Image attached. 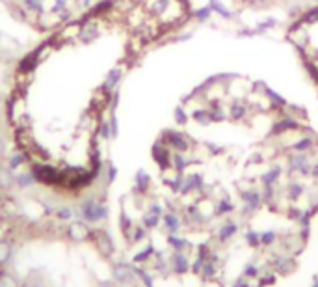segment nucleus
I'll return each mask as SVG.
<instances>
[{"label": "nucleus", "mask_w": 318, "mask_h": 287, "mask_svg": "<svg viewBox=\"0 0 318 287\" xmlns=\"http://www.w3.org/2000/svg\"><path fill=\"white\" fill-rule=\"evenodd\" d=\"M286 39L292 43L298 51H303V49L309 45L311 38H309L307 24L301 21V17H300L296 22H292V24L288 26V30H286Z\"/></svg>", "instance_id": "nucleus-1"}, {"label": "nucleus", "mask_w": 318, "mask_h": 287, "mask_svg": "<svg viewBox=\"0 0 318 287\" xmlns=\"http://www.w3.org/2000/svg\"><path fill=\"white\" fill-rule=\"evenodd\" d=\"M160 140H162L166 146H170L171 149H175V151H180V153H186V151H190V149H192L190 138H188L184 133L173 131V129H166V131L162 133Z\"/></svg>", "instance_id": "nucleus-2"}, {"label": "nucleus", "mask_w": 318, "mask_h": 287, "mask_svg": "<svg viewBox=\"0 0 318 287\" xmlns=\"http://www.w3.org/2000/svg\"><path fill=\"white\" fill-rule=\"evenodd\" d=\"M67 235H69V239H71L73 243H84V241L89 239L91 230H89L88 224L82 222V220H74V222L69 224V228H67Z\"/></svg>", "instance_id": "nucleus-3"}, {"label": "nucleus", "mask_w": 318, "mask_h": 287, "mask_svg": "<svg viewBox=\"0 0 318 287\" xmlns=\"http://www.w3.org/2000/svg\"><path fill=\"white\" fill-rule=\"evenodd\" d=\"M106 214H108V211H106L105 205H99L93 200H89V202H86L82 205V216L88 222H97L101 218H106Z\"/></svg>", "instance_id": "nucleus-4"}, {"label": "nucleus", "mask_w": 318, "mask_h": 287, "mask_svg": "<svg viewBox=\"0 0 318 287\" xmlns=\"http://www.w3.org/2000/svg\"><path fill=\"white\" fill-rule=\"evenodd\" d=\"M93 241H95L97 248H99V252L105 255V257H110V255L114 254V241L110 239V235L103 231V230H95L93 231Z\"/></svg>", "instance_id": "nucleus-5"}, {"label": "nucleus", "mask_w": 318, "mask_h": 287, "mask_svg": "<svg viewBox=\"0 0 318 287\" xmlns=\"http://www.w3.org/2000/svg\"><path fill=\"white\" fill-rule=\"evenodd\" d=\"M153 159L157 160V164H159L162 170H166V168H170L171 166V153L168 146L159 140L155 146H153Z\"/></svg>", "instance_id": "nucleus-6"}, {"label": "nucleus", "mask_w": 318, "mask_h": 287, "mask_svg": "<svg viewBox=\"0 0 318 287\" xmlns=\"http://www.w3.org/2000/svg\"><path fill=\"white\" fill-rule=\"evenodd\" d=\"M300 127H301V125H300L298 119H294V117H290V116H283L281 119H277L276 123L272 125V134H274V136H279V134H285L288 131H298Z\"/></svg>", "instance_id": "nucleus-7"}, {"label": "nucleus", "mask_w": 318, "mask_h": 287, "mask_svg": "<svg viewBox=\"0 0 318 287\" xmlns=\"http://www.w3.org/2000/svg\"><path fill=\"white\" fill-rule=\"evenodd\" d=\"M249 114V107L246 105V103H242L240 99H233L231 103H229V110H227V116L231 117L233 121H244L246 116Z\"/></svg>", "instance_id": "nucleus-8"}, {"label": "nucleus", "mask_w": 318, "mask_h": 287, "mask_svg": "<svg viewBox=\"0 0 318 287\" xmlns=\"http://www.w3.org/2000/svg\"><path fill=\"white\" fill-rule=\"evenodd\" d=\"M101 36V30H99V24L95 21H88L80 26L78 30V39L82 43H91L95 41L97 38Z\"/></svg>", "instance_id": "nucleus-9"}, {"label": "nucleus", "mask_w": 318, "mask_h": 287, "mask_svg": "<svg viewBox=\"0 0 318 287\" xmlns=\"http://www.w3.org/2000/svg\"><path fill=\"white\" fill-rule=\"evenodd\" d=\"M288 170L300 172V173H303V175L311 173V166H309L305 153H298L294 157H290V159H288Z\"/></svg>", "instance_id": "nucleus-10"}, {"label": "nucleus", "mask_w": 318, "mask_h": 287, "mask_svg": "<svg viewBox=\"0 0 318 287\" xmlns=\"http://www.w3.org/2000/svg\"><path fill=\"white\" fill-rule=\"evenodd\" d=\"M209 112H211L212 123H222V121L227 119V112H225V108L222 105V99H212Z\"/></svg>", "instance_id": "nucleus-11"}, {"label": "nucleus", "mask_w": 318, "mask_h": 287, "mask_svg": "<svg viewBox=\"0 0 318 287\" xmlns=\"http://www.w3.org/2000/svg\"><path fill=\"white\" fill-rule=\"evenodd\" d=\"M114 278L119 284H128L134 278V270L127 263H117V265H114Z\"/></svg>", "instance_id": "nucleus-12"}, {"label": "nucleus", "mask_w": 318, "mask_h": 287, "mask_svg": "<svg viewBox=\"0 0 318 287\" xmlns=\"http://www.w3.org/2000/svg\"><path fill=\"white\" fill-rule=\"evenodd\" d=\"M121 75H123V71H121L119 67H114L110 73L106 75V80H105V84H103V92H105V94H110V92L116 90V86L119 84V80H121Z\"/></svg>", "instance_id": "nucleus-13"}, {"label": "nucleus", "mask_w": 318, "mask_h": 287, "mask_svg": "<svg viewBox=\"0 0 318 287\" xmlns=\"http://www.w3.org/2000/svg\"><path fill=\"white\" fill-rule=\"evenodd\" d=\"M242 200L246 203V211L249 213V211H255L261 202H263V198H261V194L257 191H244L242 192Z\"/></svg>", "instance_id": "nucleus-14"}, {"label": "nucleus", "mask_w": 318, "mask_h": 287, "mask_svg": "<svg viewBox=\"0 0 318 287\" xmlns=\"http://www.w3.org/2000/svg\"><path fill=\"white\" fill-rule=\"evenodd\" d=\"M209 6H211V10L214 11V13H218L223 19H234V17H236L233 11L223 4L222 0H209Z\"/></svg>", "instance_id": "nucleus-15"}, {"label": "nucleus", "mask_w": 318, "mask_h": 287, "mask_svg": "<svg viewBox=\"0 0 318 287\" xmlns=\"http://www.w3.org/2000/svg\"><path fill=\"white\" fill-rule=\"evenodd\" d=\"M265 96L270 99V103H272V107H274V108H279V110H283V108L288 105L285 97H281L279 94H277V92H274V90H272V88H268V86H266V90H265Z\"/></svg>", "instance_id": "nucleus-16"}, {"label": "nucleus", "mask_w": 318, "mask_h": 287, "mask_svg": "<svg viewBox=\"0 0 318 287\" xmlns=\"http://www.w3.org/2000/svg\"><path fill=\"white\" fill-rule=\"evenodd\" d=\"M290 148L294 149L296 153H307V151H311V149L315 148V140L311 138V136H303V138L296 140Z\"/></svg>", "instance_id": "nucleus-17"}, {"label": "nucleus", "mask_w": 318, "mask_h": 287, "mask_svg": "<svg viewBox=\"0 0 318 287\" xmlns=\"http://www.w3.org/2000/svg\"><path fill=\"white\" fill-rule=\"evenodd\" d=\"M192 117H194V121H197V123L203 125V127H207V125H211L212 123L209 108H195L194 114H192Z\"/></svg>", "instance_id": "nucleus-18"}, {"label": "nucleus", "mask_w": 318, "mask_h": 287, "mask_svg": "<svg viewBox=\"0 0 318 287\" xmlns=\"http://www.w3.org/2000/svg\"><path fill=\"white\" fill-rule=\"evenodd\" d=\"M285 114L290 117H294V119H298V121H301V119H307V110L301 107H296V105H286L285 108Z\"/></svg>", "instance_id": "nucleus-19"}, {"label": "nucleus", "mask_w": 318, "mask_h": 287, "mask_svg": "<svg viewBox=\"0 0 318 287\" xmlns=\"http://www.w3.org/2000/svg\"><path fill=\"white\" fill-rule=\"evenodd\" d=\"M188 164H190V162H188V159H186V157H184L180 151H177L175 155H171V166L175 168V172H177V173H182V172H184V168H186Z\"/></svg>", "instance_id": "nucleus-20"}, {"label": "nucleus", "mask_w": 318, "mask_h": 287, "mask_svg": "<svg viewBox=\"0 0 318 287\" xmlns=\"http://www.w3.org/2000/svg\"><path fill=\"white\" fill-rule=\"evenodd\" d=\"M21 4L26 13L32 11V13L43 15V0H21Z\"/></svg>", "instance_id": "nucleus-21"}, {"label": "nucleus", "mask_w": 318, "mask_h": 287, "mask_svg": "<svg viewBox=\"0 0 318 287\" xmlns=\"http://www.w3.org/2000/svg\"><path fill=\"white\" fill-rule=\"evenodd\" d=\"M116 6V0H101L99 4H95L91 8V15H101V13H106V11H112Z\"/></svg>", "instance_id": "nucleus-22"}, {"label": "nucleus", "mask_w": 318, "mask_h": 287, "mask_svg": "<svg viewBox=\"0 0 318 287\" xmlns=\"http://www.w3.org/2000/svg\"><path fill=\"white\" fill-rule=\"evenodd\" d=\"M279 175H281V170L276 166V168H272L270 172H266L265 175L261 177V181H263V185H265V187H274V183L279 179Z\"/></svg>", "instance_id": "nucleus-23"}, {"label": "nucleus", "mask_w": 318, "mask_h": 287, "mask_svg": "<svg viewBox=\"0 0 318 287\" xmlns=\"http://www.w3.org/2000/svg\"><path fill=\"white\" fill-rule=\"evenodd\" d=\"M149 183H151V177L147 175V172L140 170L138 173H136V189H138L140 192H145L149 189Z\"/></svg>", "instance_id": "nucleus-24"}, {"label": "nucleus", "mask_w": 318, "mask_h": 287, "mask_svg": "<svg viewBox=\"0 0 318 287\" xmlns=\"http://www.w3.org/2000/svg\"><path fill=\"white\" fill-rule=\"evenodd\" d=\"M277 24H279V21H277V19H274V17H268V19H265V21L259 22V24L255 26V30H257V36H259V34L268 32L270 28H276Z\"/></svg>", "instance_id": "nucleus-25"}, {"label": "nucleus", "mask_w": 318, "mask_h": 287, "mask_svg": "<svg viewBox=\"0 0 318 287\" xmlns=\"http://www.w3.org/2000/svg\"><path fill=\"white\" fill-rule=\"evenodd\" d=\"M11 259V245L6 241H0V265H6Z\"/></svg>", "instance_id": "nucleus-26"}, {"label": "nucleus", "mask_w": 318, "mask_h": 287, "mask_svg": "<svg viewBox=\"0 0 318 287\" xmlns=\"http://www.w3.org/2000/svg\"><path fill=\"white\" fill-rule=\"evenodd\" d=\"M211 13H212L211 6H205V8H199V10L192 11V17L197 19L199 22H207L211 19Z\"/></svg>", "instance_id": "nucleus-27"}, {"label": "nucleus", "mask_w": 318, "mask_h": 287, "mask_svg": "<svg viewBox=\"0 0 318 287\" xmlns=\"http://www.w3.org/2000/svg\"><path fill=\"white\" fill-rule=\"evenodd\" d=\"M0 287H21L19 280L8 272H0Z\"/></svg>", "instance_id": "nucleus-28"}, {"label": "nucleus", "mask_w": 318, "mask_h": 287, "mask_svg": "<svg viewBox=\"0 0 318 287\" xmlns=\"http://www.w3.org/2000/svg\"><path fill=\"white\" fill-rule=\"evenodd\" d=\"M301 21L305 22V24H315V22H318V6L317 8H311V10H307L305 13H301Z\"/></svg>", "instance_id": "nucleus-29"}, {"label": "nucleus", "mask_w": 318, "mask_h": 287, "mask_svg": "<svg viewBox=\"0 0 318 287\" xmlns=\"http://www.w3.org/2000/svg\"><path fill=\"white\" fill-rule=\"evenodd\" d=\"M173 116H175V121L179 123V125H186L188 123V114H186V108L179 105V107L173 110Z\"/></svg>", "instance_id": "nucleus-30"}, {"label": "nucleus", "mask_w": 318, "mask_h": 287, "mask_svg": "<svg viewBox=\"0 0 318 287\" xmlns=\"http://www.w3.org/2000/svg\"><path fill=\"white\" fill-rule=\"evenodd\" d=\"M234 233H236V224L227 222L222 230H220V239H222V241H227V239H229V237H233Z\"/></svg>", "instance_id": "nucleus-31"}, {"label": "nucleus", "mask_w": 318, "mask_h": 287, "mask_svg": "<svg viewBox=\"0 0 318 287\" xmlns=\"http://www.w3.org/2000/svg\"><path fill=\"white\" fill-rule=\"evenodd\" d=\"M164 222H166V226H168V230H170L171 233H175L180 226L179 218H177L175 214H166V216H164Z\"/></svg>", "instance_id": "nucleus-32"}, {"label": "nucleus", "mask_w": 318, "mask_h": 287, "mask_svg": "<svg viewBox=\"0 0 318 287\" xmlns=\"http://www.w3.org/2000/svg\"><path fill=\"white\" fill-rule=\"evenodd\" d=\"M286 192H288V198H290V200H298V198L303 194V187L298 185V183H292V185H288Z\"/></svg>", "instance_id": "nucleus-33"}, {"label": "nucleus", "mask_w": 318, "mask_h": 287, "mask_svg": "<svg viewBox=\"0 0 318 287\" xmlns=\"http://www.w3.org/2000/svg\"><path fill=\"white\" fill-rule=\"evenodd\" d=\"M173 265H175V270L177 272H184L186 270V267H188V263H186V257L182 254H177L175 257H173Z\"/></svg>", "instance_id": "nucleus-34"}, {"label": "nucleus", "mask_w": 318, "mask_h": 287, "mask_svg": "<svg viewBox=\"0 0 318 287\" xmlns=\"http://www.w3.org/2000/svg\"><path fill=\"white\" fill-rule=\"evenodd\" d=\"M159 213H155V211H149L145 216H143V224L147 226V228H155L157 224H159Z\"/></svg>", "instance_id": "nucleus-35"}, {"label": "nucleus", "mask_w": 318, "mask_h": 287, "mask_svg": "<svg viewBox=\"0 0 318 287\" xmlns=\"http://www.w3.org/2000/svg\"><path fill=\"white\" fill-rule=\"evenodd\" d=\"M229 211H233V203L229 202V200H222V202L218 203V207H216V214L229 213Z\"/></svg>", "instance_id": "nucleus-36"}, {"label": "nucleus", "mask_w": 318, "mask_h": 287, "mask_svg": "<svg viewBox=\"0 0 318 287\" xmlns=\"http://www.w3.org/2000/svg\"><path fill=\"white\" fill-rule=\"evenodd\" d=\"M110 133H112V138H116L117 133H119V125H117L116 112H112V114H110Z\"/></svg>", "instance_id": "nucleus-37"}, {"label": "nucleus", "mask_w": 318, "mask_h": 287, "mask_svg": "<svg viewBox=\"0 0 318 287\" xmlns=\"http://www.w3.org/2000/svg\"><path fill=\"white\" fill-rule=\"evenodd\" d=\"M22 162H24V155H15V157H11V160H10V168L11 170H15V168H19Z\"/></svg>", "instance_id": "nucleus-38"}, {"label": "nucleus", "mask_w": 318, "mask_h": 287, "mask_svg": "<svg viewBox=\"0 0 318 287\" xmlns=\"http://www.w3.org/2000/svg\"><path fill=\"white\" fill-rule=\"evenodd\" d=\"M253 36H257L255 28H242V30H238V38H253Z\"/></svg>", "instance_id": "nucleus-39"}, {"label": "nucleus", "mask_w": 318, "mask_h": 287, "mask_svg": "<svg viewBox=\"0 0 318 287\" xmlns=\"http://www.w3.org/2000/svg\"><path fill=\"white\" fill-rule=\"evenodd\" d=\"M274 239H276L274 231H266V233L261 235V243H263V245H270V243H272Z\"/></svg>", "instance_id": "nucleus-40"}, {"label": "nucleus", "mask_w": 318, "mask_h": 287, "mask_svg": "<svg viewBox=\"0 0 318 287\" xmlns=\"http://www.w3.org/2000/svg\"><path fill=\"white\" fill-rule=\"evenodd\" d=\"M101 134H103L105 138H112V133H110V121H105V123L101 125Z\"/></svg>", "instance_id": "nucleus-41"}, {"label": "nucleus", "mask_w": 318, "mask_h": 287, "mask_svg": "<svg viewBox=\"0 0 318 287\" xmlns=\"http://www.w3.org/2000/svg\"><path fill=\"white\" fill-rule=\"evenodd\" d=\"M170 243H171L173 246H175L177 250H182V248L186 246V243H184L182 239H177V237H170Z\"/></svg>", "instance_id": "nucleus-42"}, {"label": "nucleus", "mask_w": 318, "mask_h": 287, "mask_svg": "<svg viewBox=\"0 0 318 287\" xmlns=\"http://www.w3.org/2000/svg\"><path fill=\"white\" fill-rule=\"evenodd\" d=\"M32 173H22L21 177H19V183H21L22 187H24V185H28V183H32Z\"/></svg>", "instance_id": "nucleus-43"}, {"label": "nucleus", "mask_w": 318, "mask_h": 287, "mask_svg": "<svg viewBox=\"0 0 318 287\" xmlns=\"http://www.w3.org/2000/svg\"><path fill=\"white\" fill-rule=\"evenodd\" d=\"M207 148H209L211 153H222V151H223V148H218V144H212V142L207 144Z\"/></svg>", "instance_id": "nucleus-44"}, {"label": "nucleus", "mask_w": 318, "mask_h": 287, "mask_svg": "<svg viewBox=\"0 0 318 287\" xmlns=\"http://www.w3.org/2000/svg\"><path fill=\"white\" fill-rule=\"evenodd\" d=\"M58 216H60L62 220H67V218H71V211H69V209H62V211H58Z\"/></svg>", "instance_id": "nucleus-45"}, {"label": "nucleus", "mask_w": 318, "mask_h": 287, "mask_svg": "<svg viewBox=\"0 0 318 287\" xmlns=\"http://www.w3.org/2000/svg\"><path fill=\"white\" fill-rule=\"evenodd\" d=\"M114 179H116V168H114V166L110 164V166H108V181L112 183Z\"/></svg>", "instance_id": "nucleus-46"}, {"label": "nucleus", "mask_w": 318, "mask_h": 287, "mask_svg": "<svg viewBox=\"0 0 318 287\" xmlns=\"http://www.w3.org/2000/svg\"><path fill=\"white\" fill-rule=\"evenodd\" d=\"M263 162V157L261 155H253L251 159H249V164H261Z\"/></svg>", "instance_id": "nucleus-47"}, {"label": "nucleus", "mask_w": 318, "mask_h": 287, "mask_svg": "<svg viewBox=\"0 0 318 287\" xmlns=\"http://www.w3.org/2000/svg\"><path fill=\"white\" fill-rule=\"evenodd\" d=\"M311 175H315V177H318V164H315V166L311 168Z\"/></svg>", "instance_id": "nucleus-48"}, {"label": "nucleus", "mask_w": 318, "mask_h": 287, "mask_svg": "<svg viewBox=\"0 0 318 287\" xmlns=\"http://www.w3.org/2000/svg\"><path fill=\"white\" fill-rule=\"evenodd\" d=\"M4 149H6V146H4V140L0 138V155H2V153H4Z\"/></svg>", "instance_id": "nucleus-49"}, {"label": "nucleus", "mask_w": 318, "mask_h": 287, "mask_svg": "<svg viewBox=\"0 0 318 287\" xmlns=\"http://www.w3.org/2000/svg\"><path fill=\"white\" fill-rule=\"evenodd\" d=\"M91 2H93V0H82V6H89V4H91Z\"/></svg>", "instance_id": "nucleus-50"}, {"label": "nucleus", "mask_w": 318, "mask_h": 287, "mask_svg": "<svg viewBox=\"0 0 318 287\" xmlns=\"http://www.w3.org/2000/svg\"><path fill=\"white\" fill-rule=\"evenodd\" d=\"M246 2H249V4H261V0H246Z\"/></svg>", "instance_id": "nucleus-51"}, {"label": "nucleus", "mask_w": 318, "mask_h": 287, "mask_svg": "<svg viewBox=\"0 0 318 287\" xmlns=\"http://www.w3.org/2000/svg\"><path fill=\"white\" fill-rule=\"evenodd\" d=\"M26 287H39V286H26Z\"/></svg>", "instance_id": "nucleus-52"}]
</instances>
